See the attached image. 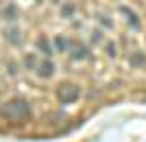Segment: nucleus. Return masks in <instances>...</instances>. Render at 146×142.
<instances>
[{"mask_svg": "<svg viewBox=\"0 0 146 142\" xmlns=\"http://www.w3.org/2000/svg\"><path fill=\"white\" fill-rule=\"evenodd\" d=\"M2 114H5L9 120L22 123V120H26V118L31 116V109H29V103H26V101L15 99V101H11V103H7V107L2 109Z\"/></svg>", "mask_w": 146, "mask_h": 142, "instance_id": "1", "label": "nucleus"}, {"mask_svg": "<svg viewBox=\"0 0 146 142\" xmlns=\"http://www.w3.org/2000/svg\"><path fill=\"white\" fill-rule=\"evenodd\" d=\"M79 85H74V83H63V85L59 87V92H57V96H59V101L63 103V105H70V103H74V101L79 99Z\"/></svg>", "mask_w": 146, "mask_h": 142, "instance_id": "2", "label": "nucleus"}, {"mask_svg": "<svg viewBox=\"0 0 146 142\" xmlns=\"http://www.w3.org/2000/svg\"><path fill=\"white\" fill-rule=\"evenodd\" d=\"M70 57H72L74 61H83V59H87V57H90V50H87L85 44H72Z\"/></svg>", "mask_w": 146, "mask_h": 142, "instance_id": "3", "label": "nucleus"}, {"mask_svg": "<svg viewBox=\"0 0 146 142\" xmlns=\"http://www.w3.org/2000/svg\"><path fill=\"white\" fill-rule=\"evenodd\" d=\"M120 11L127 15V22H129V26L133 29V31H140L142 29V24H140V20H137V13L135 11H131L129 7H120Z\"/></svg>", "mask_w": 146, "mask_h": 142, "instance_id": "4", "label": "nucleus"}, {"mask_svg": "<svg viewBox=\"0 0 146 142\" xmlns=\"http://www.w3.org/2000/svg\"><path fill=\"white\" fill-rule=\"evenodd\" d=\"M37 74H39V77H44V79L52 77V74H55V63L50 61V59H44V61L37 66Z\"/></svg>", "mask_w": 146, "mask_h": 142, "instance_id": "5", "label": "nucleus"}, {"mask_svg": "<svg viewBox=\"0 0 146 142\" xmlns=\"http://www.w3.org/2000/svg\"><path fill=\"white\" fill-rule=\"evenodd\" d=\"M129 63L133 68H146V55L144 53H133V55L129 57Z\"/></svg>", "mask_w": 146, "mask_h": 142, "instance_id": "6", "label": "nucleus"}, {"mask_svg": "<svg viewBox=\"0 0 146 142\" xmlns=\"http://www.w3.org/2000/svg\"><path fill=\"white\" fill-rule=\"evenodd\" d=\"M37 48L42 50V53H44L46 57H50V55H52V48H50V42L46 39V37H39V39H37Z\"/></svg>", "mask_w": 146, "mask_h": 142, "instance_id": "7", "label": "nucleus"}, {"mask_svg": "<svg viewBox=\"0 0 146 142\" xmlns=\"http://www.w3.org/2000/svg\"><path fill=\"white\" fill-rule=\"evenodd\" d=\"M7 39H9L11 44H15V46H18V44L22 42V37H20V31H18V29H11V31H7Z\"/></svg>", "mask_w": 146, "mask_h": 142, "instance_id": "8", "label": "nucleus"}, {"mask_svg": "<svg viewBox=\"0 0 146 142\" xmlns=\"http://www.w3.org/2000/svg\"><path fill=\"white\" fill-rule=\"evenodd\" d=\"M55 46H57V50H61V53H66L68 50V46H70V44H68V39L66 37H55Z\"/></svg>", "mask_w": 146, "mask_h": 142, "instance_id": "9", "label": "nucleus"}, {"mask_svg": "<svg viewBox=\"0 0 146 142\" xmlns=\"http://www.w3.org/2000/svg\"><path fill=\"white\" fill-rule=\"evenodd\" d=\"M105 53H107V57H116L118 55V46L113 42H109L107 46H105Z\"/></svg>", "mask_w": 146, "mask_h": 142, "instance_id": "10", "label": "nucleus"}, {"mask_svg": "<svg viewBox=\"0 0 146 142\" xmlns=\"http://www.w3.org/2000/svg\"><path fill=\"white\" fill-rule=\"evenodd\" d=\"M72 13H74V5H63L61 7V15H63V18H70Z\"/></svg>", "mask_w": 146, "mask_h": 142, "instance_id": "11", "label": "nucleus"}, {"mask_svg": "<svg viewBox=\"0 0 146 142\" xmlns=\"http://www.w3.org/2000/svg\"><path fill=\"white\" fill-rule=\"evenodd\" d=\"M92 42L94 44H103V31H100V29L92 31Z\"/></svg>", "mask_w": 146, "mask_h": 142, "instance_id": "12", "label": "nucleus"}, {"mask_svg": "<svg viewBox=\"0 0 146 142\" xmlns=\"http://www.w3.org/2000/svg\"><path fill=\"white\" fill-rule=\"evenodd\" d=\"M15 13H18V11H15V7H7V9H5V18L7 20H15Z\"/></svg>", "mask_w": 146, "mask_h": 142, "instance_id": "13", "label": "nucleus"}, {"mask_svg": "<svg viewBox=\"0 0 146 142\" xmlns=\"http://www.w3.org/2000/svg\"><path fill=\"white\" fill-rule=\"evenodd\" d=\"M98 18H100V24H103V26H107V29H111V26H113V22H111L107 15H98Z\"/></svg>", "mask_w": 146, "mask_h": 142, "instance_id": "14", "label": "nucleus"}, {"mask_svg": "<svg viewBox=\"0 0 146 142\" xmlns=\"http://www.w3.org/2000/svg\"><path fill=\"white\" fill-rule=\"evenodd\" d=\"M24 63L29 66V68H35V57H33V55H29V57L24 59Z\"/></svg>", "mask_w": 146, "mask_h": 142, "instance_id": "15", "label": "nucleus"}]
</instances>
